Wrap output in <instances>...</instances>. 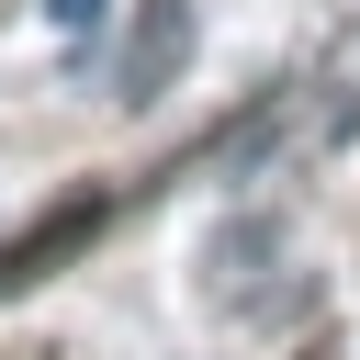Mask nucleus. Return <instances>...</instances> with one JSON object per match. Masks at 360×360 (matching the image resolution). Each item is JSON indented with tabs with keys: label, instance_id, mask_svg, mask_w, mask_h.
I'll return each mask as SVG.
<instances>
[{
	"label": "nucleus",
	"instance_id": "1",
	"mask_svg": "<svg viewBox=\"0 0 360 360\" xmlns=\"http://www.w3.org/2000/svg\"><path fill=\"white\" fill-rule=\"evenodd\" d=\"M180 68H191V0H135L124 56H112V101H158V90H180Z\"/></svg>",
	"mask_w": 360,
	"mask_h": 360
},
{
	"label": "nucleus",
	"instance_id": "2",
	"mask_svg": "<svg viewBox=\"0 0 360 360\" xmlns=\"http://www.w3.org/2000/svg\"><path fill=\"white\" fill-rule=\"evenodd\" d=\"M101 225H112V202H101V191H79V202H56L45 225H22V236L0 248V292H34L45 270H68V259H79V248H90Z\"/></svg>",
	"mask_w": 360,
	"mask_h": 360
},
{
	"label": "nucleus",
	"instance_id": "4",
	"mask_svg": "<svg viewBox=\"0 0 360 360\" xmlns=\"http://www.w3.org/2000/svg\"><path fill=\"white\" fill-rule=\"evenodd\" d=\"M101 11H112V0H45V22H56L68 45H90V34H101Z\"/></svg>",
	"mask_w": 360,
	"mask_h": 360
},
{
	"label": "nucleus",
	"instance_id": "3",
	"mask_svg": "<svg viewBox=\"0 0 360 360\" xmlns=\"http://www.w3.org/2000/svg\"><path fill=\"white\" fill-rule=\"evenodd\" d=\"M281 248H292V225H281V214H236V225H214L202 270H214V292L259 304V281H270V259H281Z\"/></svg>",
	"mask_w": 360,
	"mask_h": 360
}]
</instances>
